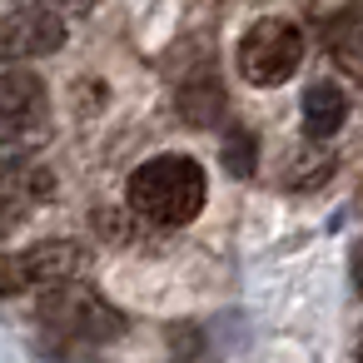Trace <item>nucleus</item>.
I'll list each match as a JSON object with an SVG mask.
<instances>
[{"label":"nucleus","instance_id":"f257e3e1","mask_svg":"<svg viewBox=\"0 0 363 363\" xmlns=\"http://www.w3.org/2000/svg\"><path fill=\"white\" fill-rule=\"evenodd\" d=\"M204 194H209V179H204L199 160H189V155H155V160H145L130 174L125 204L135 214H145L150 224L174 229V224H189L204 209Z\"/></svg>","mask_w":363,"mask_h":363},{"label":"nucleus","instance_id":"f03ea898","mask_svg":"<svg viewBox=\"0 0 363 363\" xmlns=\"http://www.w3.org/2000/svg\"><path fill=\"white\" fill-rule=\"evenodd\" d=\"M298 65H303V30L294 21H279V16L254 21L249 35L239 40V75L249 85H264V90L284 85Z\"/></svg>","mask_w":363,"mask_h":363},{"label":"nucleus","instance_id":"7ed1b4c3","mask_svg":"<svg viewBox=\"0 0 363 363\" xmlns=\"http://www.w3.org/2000/svg\"><path fill=\"white\" fill-rule=\"evenodd\" d=\"M65 45V21L50 6H21L0 16V65H26Z\"/></svg>","mask_w":363,"mask_h":363},{"label":"nucleus","instance_id":"20e7f679","mask_svg":"<svg viewBox=\"0 0 363 363\" xmlns=\"http://www.w3.org/2000/svg\"><path fill=\"white\" fill-rule=\"evenodd\" d=\"M45 323L55 333H70L80 343H100V338H115L120 333V313L90 294V289H70V284H55V294L45 298Z\"/></svg>","mask_w":363,"mask_h":363},{"label":"nucleus","instance_id":"39448f33","mask_svg":"<svg viewBox=\"0 0 363 363\" xmlns=\"http://www.w3.org/2000/svg\"><path fill=\"white\" fill-rule=\"evenodd\" d=\"M26 264V284H70L80 269H85V249L75 239H50V244H35L30 254H21Z\"/></svg>","mask_w":363,"mask_h":363},{"label":"nucleus","instance_id":"423d86ee","mask_svg":"<svg viewBox=\"0 0 363 363\" xmlns=\"http://www.w3.org/2000/svg\"><path fill=\"white\" fill-rule=\"evenodd\" d=\"M45 115V80L11 65L0 70V120H40Z\"/></svg>","mask_w":363,"mask_h":363},{"label":"nucleus","instance_id":"0eeeda50","mask_svg":"<svg viewBox=\"0 0 363 363\" xmlns=\"http://www.w3.org/2000/svg\"><path fill=\"white\" fill-rule=\"evenodd\" d=\"M224 110H229V95H224V85L214 75H194L189 85H179V120L184 125L209 130V125L224 120Z\"/></svg>","mask_w":363,"mask_h":363},{"label":"nucleus","instance_id":"6e6552de","mask_svg":"<svg viewBox=\"0 0 363 363\" xmlns=\"http://www.w3.org/2000/svg\"><path fill=\"white\" fill-rule=\"evenodd\" d=\"M348 120V95L338 90V85H308V95H303V130L313 135V140H328V135H338V125Z\"/></svg>","mask_w":363,"mask_h":363},{"label":"nucleus","instance_id":"1a4fd4ad","mask_svg":"<svg viewBox=\"0 0 363 363\" xmlns=\"http://www.w3.org/2000/svg\"><path fill=\"white\" fill-rule=\"evenodd\" d=\"M50 140L45 115L40 120H0V164H26Z\"/></svg>","mask_w":363,"mask_h":363},{"label":"nucleus","instance_id":"9d476101","mask_svg":"<svg viewBox=\"0 0 363 363\" xmlns=\"http://www.w3.org/2000/svg\"><path fill=\"white\" fill-rule=\"evenodd\" d=\"M328 50H333V60H338L348 75H358V11H343V16L328 26Z\"/></svg>","mask_w":363,"mask_h":363},{"label":"nucleus","instance_id":"9b49d317","mask_svg":"<svg viewBox=\"0 0 363 363\" xmlns=\"http://www.w3.org/2000/svg\"><path fill=\"white\" fill-rule=\"evenodd\" d=\"M254 155H259V145H254L249 130H224V164H229V174H249Z\"/></svg>","mask_w":363,"mask_h":363},{"label":"nucleus","instance_id":"f8f14e48","mask_svg":"<svg viewBox=\"0 0 363 363\" xmlns=\"http://www.w3.org/2000/svg\"><path fill=\"white\" fill-rule=\"evenodd\" d=\"M26 264L21 254H0V294H26Z\"/></svg>","mask_w":363,"mask_h":363}]
</instances>
